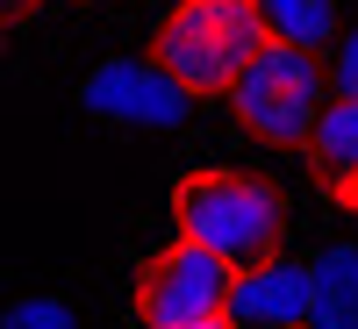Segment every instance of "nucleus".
Listing matches in <instances>:
<instances>
[{"mask_svg": "<svg viewBox=\"0 0 358 329\" xmlns=\"http://www.w3.org/2000/svg\"><path fill=\"white\" fill-rule=\"evenodd\" d=\"M273 43L258 22V0H172L151 29V65L179 86L187 101L229 94L236 72Z\"/></svg>", "mask_w": 358, "mask_h": 329, "instance_id": "obj_1", "label": "nucleus"}, {"mask_svg": "<svg viewBox=\"0 0 358 329\" xmlns=\"http://www.w3.org/2000/svg\"><path fill=\"white\" fill-rule=\"evenodd\" d=\"M172 222L187 244L215 251L229 272H251V265L280 258V193L251 172H222V165H201L172 187Z\"/></svg>", "mask_w": 358, "mask_h": 329, "instance_id": "obj_2", "label": "nucleus"}, {"mask_svg": "<svg viewBox=\"0 0 358 329\" xmlns=\"http://www.w3.org/2000/svg\"><path fill=\"white\" fill-rule=\"evenodd\" d=\"M322 101H330V79H322V57L315 50H294V43H265L229 86V115L244 122L258 143L273 151H301Z\"/></svg>", "mask_w": 358, "mask_h": 329, "instance_id": "obj_3", "label": "nucleus"}, {"mask_svg": "<svg viewBox=\"0 0 358 329\" xmlns=\"http://www.w3.org/2000/svg\"><path fill=\"white\" fill-rule=\"evenodd\" d=\"M229 265L215 251L187 244V236H172V244L136 272V315L151 329H179V322H215L222 301H229Z\"/></svg>", "mask_w": 358, "mask_h": 329, "instance_id": "obj_4", "label": "nucleus"}, {"mask_svg": "<svg viewBox=\"0 0 358 329\" xmlns=\"http://www.w3.org/2000/svg\"><path fill=\"white\" fill-rule=\"evenodd\" d=\"M86 115H101V122H122V129H179L187 122V94L151 65V57H108L101 72H86L79 86Z\"/></svg>", "mask_w": 358, "mask_h": 329, "instance_id": "obj_5", "label": "nucleus"}, {"mask_svg": "<svg viewBox=\"0 0 358 329\" xmlns=\"http://www.w3.org/2000/svg\"><path fill=\"white\" fill-rule=\"evenodd\" d=\"M222 315L236 329H294L308 322V258H265L229 279Z\"/></svg>", "mask_w": 358, "mask_h": 329, "instance_id": "obj_6", "label": "nucleus"}, {"mask_svg": "<svg viewBox=\"0 0 358 329\" xmlns=\"http://www.w3.org/2000/svg\"><path fill=\"white\" fill-rule=\"evenodd\" d=\"M308 172L337 207L358 215V101H322L308 129Z\"/></svg>", "mask_w": 358, "mask_h": 329, "instance_id": "obj_7", "label": "nucleus"}, {"mask_svg": "<svg viewBox=\"0 0 358 329\" xmlns=\"http://www.w3.org/2000/svg\"><path fill=\"white\" fill-rule=\"evenodd\" d=\"M308 329H358V244L308 258Z\"/></svg>", "mask_w": 358, "mask_h": 329, "instance_id": "obj_8", "label": "nucleus"}, {"mask_svg": "<svg viewBox=\"0 0 358 329\" xmlns=\"http://www.w3.org/2000/svg\"><path fill=\"white\" fill-rule=\"evenodd\" d=\"M258 22L273 43H294V50L337 43V0H258Z\"/></svg>", "mask_w": 358, "mask_h": 329, "instance_id": "obj_9", "label": "nucleus"}, {"mask_svg": "<svg viewBox=\"0 0 358 329\" xmlns=\"http://www.w3.org/2000/svg\"><path fill=\"white\" fill-rule=\"evenodd\" d=\"M0 329H79V315L57 293H22V301L0 308Z\"/></svg>", "mask_w": 358, "mask_h": 329, "instance_id": "obj_10", "label": "nucleus"}, {"mask_svg": "<svg viewBox=\"0 0 358 329\" xmlns=\"http://www.w3.org/2000/svg\"><path fill=\"white\" fill-rule=\"evenodd\" d=\"M322 79H337V101H358V29L337 43V65L322 72Z\"/></svg>", "mask_w": 358, "mask_h": 329, "instance_id": "obj_11", "label": "nucleus"}, {"mask_svg": "<svg viewBox=\"0 0 358 329\" xmlns=\"http://www.w3.org/2000/svg\"><path fill=\"white\" fill-rule=\"evenodd\" d=\"M36 0H0V22H15V15H29Z\"/></svg>", "mask_w": 358, "mask_h": 329, "instance_id": "obj_12", "label": "nucleus"}, {"mask_svg": "<svg viewBox=\"0 0 358 329\" xmlns=\"http://www.w3.org/2000/svg\"><path fill=\"white\" fill-rule=\"evenodd\" d=\"M179 329H236L229 315H215V322H179Z\"/></svg>", "mask_w": 358, "mask_h": 329, "instance_id": "obj_13", "label": "nucleus"}, {"mask_svg": "<svg viewBox=\"0 0 358 329\" xmlns=\"http://www.w3.org/2000/svg\"><path fill=\"white\" fill-rule=\"evenodd\" d=\"M294 329H308V322H294Z\"/></svg>", "mask_w": 358, "mask_h": 329, "instance_id": "obj_14", "label": "nucleus"}]
</instances>
